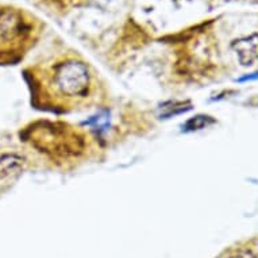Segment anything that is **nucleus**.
Here are the masks:
<instances>
[{
	"mask_svg": "<svg viewBox=\"0 0 258 258\" xmlns=\"http://www.w3.org/2000/svg\"><path fill=\"white\" fill-rule=\"evenodd\" d=\"M51 84L54 87V92L62 98L83 99L89 93L92 79L84 62L68 59L54 65Z\"/></svg>",
	"mask_w": 258,
	"mask_h": 258,
	"instance_id": "obj_1",
	"label": "nucleus"
},
{
	"mask_svg": "<svg viewBox=\"0 0 258 258\" xmlns=\"http://www.w3.org/2000/svg\"><path fill=\"white\" fill-rule=\"evenodd\" d=\"M29 33V26L22 14L17 10H2L0 11V39L15 41Z\"/></svg>",
	"mask_w": 258,
	"mask_h": 258,
	"instance_id": "obj_2",
	"label": "nucleus"
},
{
	"mask_svg": "<svg viewBox=\"0 0 258 258\" xmlns=\"http://www.w3.org/2000/svg\"><path fill=\"white\" fill-rule=\"evenodd\" d=\"M231 46L237 51L238 58L242 65L249 67L258 61V34L237 39V41H234Z\"/></svg>",
	"mask_w": 258,
	"mask_h": 258,
	"instance_id": "obj_3",
	"label": "nucleus"
},
{
	"mask_svg": "<svg viewBox=\"0 0 258 258\" xmlns=\"http://www.w3.org/2000/svg\"><path fill=\"white\" fill-rule=\"evenodd\" d=\"M25 164V158L18 154H3L0 156V177H7L17 173Z\"/></svg>",
	"mask_w": 258,
	"mask_h": 258,
	"instance_id": "obj_4",
	"label": "nucleus"
},
{
	"mask_svg": "<svg viewBox=\"0 0 258 258\" xmlns=\"http://www.w3.org/2000/svg\"><path fill=\"white\" fill-rule=\"evenodd\" d=\"M215 122L211 116H206V115H198V116H194L190 118L189 120H186L185 124H184V132H196V130H200V128H204V127L210 126L212 123Z\"/></svg>",
	"mask_w": 258,
	"mask_h": 258,
	"instance_id": "obj_5",
	"label": "nucleus"
},
{
	"mask_svg": "<svg viewBox=\"0 0 258 258\" xmlns=\"http://www.w3.org/2000/svg\"><path fill=\"white\" fill-rule=\"evenodd\" d=\"M230 258H255V255L251 251H249V250H242V251H238V253H235Z\"/></svg>",
	"mask_w": 258,
	"mask_h": 258,
	"instance_id": "obj_6",
	"label": "nucleus"
}]
</instances>
